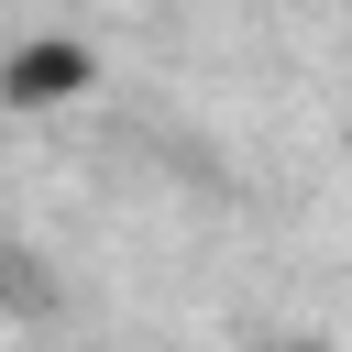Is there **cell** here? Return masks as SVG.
Instances as JSON below:
<instances>
[{
  "label": "cell",
  "instance_id": "1",
  "mask_svg": "<svg viewBox=\"0 0 352 352\" xmlns=\"http://www.w3.org/2000/svg\"><path fill=\"white\" fill-rule=\"evenodd\" d=\"M99 88V44L88 33H22L11 55H0V110L11 121H55V110H77Z\"/></svg>",
  "mask_w": 352,
  "mask_h": 352
}]
</instances>
